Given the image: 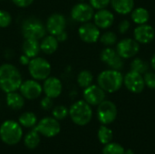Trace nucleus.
Here are the masks:
<instances>
[{
	"mask_svg": "<svg viewBox=\"0 0 155 154\" xmlns=\"http://www.w3.org/2000/svg\"><path fill=\"white\" fill-rule=\"evenodd\" d=\"M55 37L57 38L58 42H64V41H65V40L67 39V37H68V34H67L66 31H64V32L60 33L59 34H57Z\"/></svg>",
	"mask_w": 155,
	"mask_h": 154,
	"instance_id": "obj_40",
	"label": "nucleus"
},
{
	"mask_svg": "<svg viewBox=\"0 0 155 154\" xmlns=\"http://www.w3.org/2000/svg\"><path fill=\"white\" fill-rule=\"evenodd\" d=\"M150 18L149 12L143 7H138L132 13V19L137 25H143L148 22Z\"/></svg>",
	"mask_w": 155,
	"mask_h": 154,
	"instance_id": "obj_26",
	"label": "nucleus"
},
{
	"mask_svg": "<svg viewBox=\"0 0 155 154\" xmlns=\"http://www.w3.org/2000/svg\"><path fill=\"white\" fill-rule=\"evenodd\" d=\"M134 39L139 44H148L151 43L155 37V30L153 26L143 24L139 25L134 32Z\"/></svg>",
	"mask_w": 155,
	"mask_h": 154,
	"instance_id": "obj_18",
	"label": "nucleus"
},
{
	"mask_svg": "<svg viewBox=\"0 0 155 154\" xmlns=\"http://www.w3.org/2000/svg\"><path fill=\"white\" fill-rule=\"evenodd\" d=\"M78 35L82 41L87 44L96 43L100 38V29L94 23L86 22L80 25L78 28Z\"/></svg>",
	"mask_w": 155,
	"mask_h": 154,
	"instance_id": "obj_13",
	"label": "nucleus"
},
{
	"mask_svg": "<svg viewBox=\"0 0 155 154\" xmlns=\"http://www.w3.org/2000/svg\"><path fill=\"white\" fill-rule=\"evenodd\" d=\"M97 119L103 125L113 123L117 117L116 105L111 101H103L97 107Z\"/></svg>",
	"mask_w": 155,
	"mask_h": 154,
	"instance_id": "obj_8",
	"label": "nucleus"
},
{
	"mask_svg": "<svg viewBox=\"0 0 155 154\" xmlns=\"http://www.w3.org/2000/svg\"><path fill=\"white\" fill-rule=\"evenodd\" d=\"M41 135L46 138H52L59 134L61 131V125L59 121L52 117H45L41 119L34 128Z\"/></svg>",
	"mask_w": 155,
	"mask_h": 154,
	"instance_id": "obj_7",
	"label": "nucleus"
},
{
	"mask_svg": "<svg viewBox=\"0 0 155 154\" xmlns=\"http://www.w3.org/2000/svg\"><path fill=\"white\" fill-rule=\"evenodd\" d=\"M30 60H31L30 57H28L27 55H25V54H23L19 57V64H22V65H24V66H27L28 64H29V62H30Z\"/></svg>",
	"mask_w": 155,
	"mask_h": 154,
	"instance_id": "obj_39",
	"label": "nucleus"
},
{
	"mask_svg": "<svg viewBox=\"0 0 155 154\" xmlns=\"http://www.w3.org/2000/svg\"><path fill=\"white\" fill-rule=\"evenodd\" d=\"M12 3L19 8H26L30 6L35 0H11Z\"/></svg>",
	"mask_w": 155,
	"mask_h": 154,
	"instance_id": "obj_37",
	"label": "nucleus"
},
{
	"mask_svg": "<svg viewBox=\"0 0 155 154\" xmlns=\"http://www.w3.org/2000/svg\"><path fill=\"white\" fill-rule=\"evenodd\" d=\"M21 33L25 39L31 38L41 40L46 35L45 25L37 17L30 16L25 18L21 25Z\"/></svg>",
	"mask_w": 155,
	"mask_h": 154,
	"instance_id": "obj_5",
	"label": "nucleus"
},
{
	"mask_svg": "<svg viewBox=\"0 0 155 154\" xmlns=\"http://www.w3.org/2000/svg\"><path fill=\"white\" fill-rule=\"evenodd\" d=\"M89 1H90V5L93 6V8L96 9V10L105 8L111 3V0H89Z\"/></svg>",
	"mask_w": 155,
	"mask_h": 154,
	"instance_id": "obj_35",
	"label": "nucleus"
},
{
	"mask_svg": "<svg viewBox=\"0 0 155 154\" xmlns=\"http://www.w3.org/2000/svg\"><path fill=\"white\" fill-rule=\"evenodd\" d=\"M124 154H134V152L133 150L129 149V150H127V151H124Z\"/></svg>",
	"mask_w": 155,
	"mask_h": 154,
	"instance_id": "obj_42",
	"label": "nucleus"
},
{
	"mask_svg": "<svg viewBox=\"0 0 155 154\" xmlns=\"http://www.w3.org/2000/svg\"><path fill=\"white\" fill-rule=\"evenodd\" d=\"M93 18L94 23L99 29L109 28L114 21V16L113 13L105 8L97 10V12L94 13Z\"/></svg>",
	"mask_w": 155,
	"mask_h": 154,
	"instance_id": "obj_19",
	"label": "nucleus"
},
{
	"mask_svg": "<svg viewBox=\"0 0 155 154\" xmlns=\"http://www.w3.org/2000/svg\"><path fill=\"white\" fill-rule=\"evenodd\" d=\"M113 8L122 15L129 14L134 7V0H111Z\"/></svg>",
	"mask_w": 155,
	"mask_h": 154,
	"instance_id": "obj_23",
	"label": "nucleus"
},
{
	"mask_svg": "<svg viewBox=\"0 0 155 154\" xmlns=\"http://www.w3.org/2000/svg\"><path fill=\"white\" fill-rule=\"evenodd\" d=\"M113 135H114L113 131L110 128H108L106 125H102L99 128L98 133H97L98 140L104 145H105L113 141Z\"/></svg>",
	"mask_w": 155,
	"mask_h": 154,
	"instance_id": "obj_28",
	"label": "nucleus"
},
{
	"mask_svg": "<svg viewBox=\"0 0 155 154\" xmlns=\"http://www.w3.org/2000/svg\"><path fill=\"white\" fill-rule=\"evenodd\" d=\"M40 142H41L40 133L35 129L28 132L24 137V144L29 150L35 149L39 145Z\"/></svg>",
	"mask_w": 155,
	"mask_h": 154,
	"instance_id": "obj_24",
	"label": "nucleus"
},
{
	"mask_svg": "<svg viewBox=\"0 0 155 154\" xmlns=\"http://www.w3.org/2000/svg\"><path fill=\"white\" fill-rule=\"evenodd\" d=\"M43 93L45 96H48L52 99H55L59 97L63 92V84L62 81L55 76H49L45 80H44Z\"/></svg>",
	"mask_w": 155,
	"mask_h": 154,
	"instance_id": "obj_17",
	"label": "nucleus"
},
{
	"mask_svg": "<svg viewBox=\"0 0 155 154\" xmlns=\"http://www.w3.org/2000/svg\"><path fill=\"white\" fill-rule=\"evenodd\" d=\"M83 96L84 100L91 106H98L105 100V92L98 84H91L84 88Z\"/></svg>",
	"mask_w": 155,
	"mask_h": 154,
	"instance_id": "obj_14",
	"label": "nucleus"
},
{
	"mask_svg": "<svg viewBox=\"0 0 155 154\" xmlns=\"http://www.w3.org/2000/svg\"><path fill=\"white\" fill-rule=\"evenodd\" d=\"M124 148L116 143H109L103 148V154H124Z\"/></svg>",
	"mask_w": 155,
	"mask_h": 154,
	"instance_id": "obj_30",
	"label": "nucleus"
},
{
	"mask_svg": "<svg viewBox=\"0 0 155 154\" xmlns=\"http://www.w3.org/2000/svg\"><path fill=\"white\" fill-rule=\"evenodd\" d=\"M101 60L105 63L111 69L121 70L124 67V58H122L116 50L112 47L104 48L100 54Z\"/></svg>",
	"mask_w": 155,
	"mask_h": 154,
	"instance_id": "obj_15",
	"label": "nucleus"
},
{
	"mask_svg": "<svg viewBox=\"0 0 155 154\" xmlns=\"http://www.w3.org/2000/svg\"><path fill=\"white\" fill-rule=\"evenodd\" d=\"M124 84L126 88L134 93H139L143 92L145 87L143 75L134 71H130L125 74L124 77Z\"/></svg>",
	"mask_w": 155,
	"mask_h": 154,
	"instance_id": "obj_16",
	"label": "nucleus"
},
{
	"mask_svg": "<svg viewBox=\"0 0 155 154\" xmlns=\"http://www.w3.org/2000/svg\"><path fill=\"white\" fill-rule=\"evenodd\" d=\"M19 93L26 100H35L43 93V86L35 79H27L22 82L19 87Z\"/></svg>",
	"mask_w": 155,
	"mask_h": 154,
	"instance_id": "obj_9",
	"label": "nucleus"
},
{
	"mask_svg": "<svg viewBox=\"0 0 155 154\" xmlns=\"http://www.w3.org/2000/svg\"><path fill=\"white\" fill-rule=\"evenodd\" d=\"M59 47V42L54 35L46 34L40 40V49L45 54H54Z\"/></svg>",
	"mask_w": 155,
	"mask_h": 154,
	"instance_id": "obj_20",
	"label": "nucleus"
},
{
	"mask_svg": "<svg viewBox=\"0 0 155 154\" xmlns=\"http://www.w3.org/2000/svg\"><path fill=\"white\" fill-rule=\"evenodd\" d=\"M25 99L23 97V95L20 93H17V91L8 93L5 96L7 106L14 111L21 110L25 105Z\"/></svg>",
	"mask_w": 155,
	"mask_h": 154,
	"instance_id": "obj_22",
	"label": "nucleus"
},
{
	"mask_svg": "<svg viewBox=\"0 0 155 154\" xmlns=\"http://www.w3.org/2000/svg\"><path fill=\"white\" fill-rule=\"evenodd\" d=\"M23 130L19 123L6 120L0 125V139L7 145H15L22 140Z\"/></svg>",
	"mask_w": 155,
	"mask_h": 154,
	"instance_id": "obj_4",
	"label": "nucleus"
},
{
	"mask_svg": "<svg viewBox=\"0 0 155 154\" xmlns=\"http://www.w3.org/2000/svg\"><path fill=\"white\" fill-rule=\"evenodd\" d=\"M149 70V64L141 58H135L131 63V71H134L141 74H145Z\"/></svg>",
	"mask_w": 155,
	"mask_h": 154,
	"instance_id": "obj_29",
	"label": "nucleus"
},
{
	"mask_svg": "<svg viewBox=\"0 0 155 154\" xmlns=\"http://www.w3.org/2000/svg\"><path fill=\"white\" fill-rule=\"evenodd\" d=\"M45 25L46 32L49 34L56 36L60 33L65 31L66 18L61 13H54L47 17Z\"/></svg>",
	"mask_w": 155,
	"mask_h": 154,
	"instance_id": "obj_11",
	"label": "nucleus"
},
{
	"mask_svg": "<svg viewBox=\"0 0 155 154\" xmlns=\"http://www.w3.org/2000/svg\"><path fill=\"white\" fill-rule=\"evenodd\" d=\"M0 1H4V0H0Z\"/></svg>",
	"mask_w": 155,
	"mask_h": 154,
	"instance_id": "obj_43",
	"label": "nucleus"
},
{
	"mask_svg": "<svg viewBox=\"0 0 155 154\" xmlns=\"http://www.w3.org/2000/svg\"><path fill=\"white\" fill-rule=\"evenodd\" d=\"M27 69L31 77L36 81L45 80L50 76L52 72V66L49 61L40 56L31 58Z\"/></svg>",
	"mask_w": 155,
	"mask_h": 154,
	"instance_id": "obj_6",
	"label": "nucleus"
},
{
	"mask_svg": "<svg viewBox=\"0 0 155 154\" xmlns=\"http://www.w3.org/2000/svg\"><path fill=\"white\" fill-rule=\"evenodd\" d=\"M144 84L150 89H155V73L154 72H146L143 76Z\"/></svg>",
	"mask_w": 155,
	"mask_h": 154,
	"instance_id": "obj_34",
	"label": "nucleus"
},
{
	"mask_svg": "<svg viewBox=\"0 0 155 154\" xmlns=\"http://www.w3.org/2000/svg\"><path fill=\"white\" fill-rule=\"evenodd\" d=\"M18 123L25 128H33L37 123V117L33 112H25L19 116Z\"/></svg>",
	"mask_w": 155,
	"mask_h": 154,
	"instance_id": "obj_25",
	"label": "nucleus"
},
{
	"mask_svg": "<svg viewBox=\"0 0 155 154\" xmlns=\"http://www.w3.org/2000/svg\"><path fill=\"white\" fill-rule=\"evenodd\" d=\"M22 51L23 54L27 55L30 58H34L38 56L41 49H40V42L36 39L26 38L24 40L22 44Z\"/></svg>",
	"mask_w": 155,
	"mask_h": 154,
	"instance_id": "obj_21",
	"label": "nucleus"
},
{
	"mask_svg": "<svg viewBox=\"0 0 155 154\" xmlns=\"http://www.w3.org/2000/svg\"><path fill=\"white\" fill-rule=\"evenodd\" d=\"M140 50V44L135 39L125 38L117 44L116 51L118 54L124 59L134 57Z\"/></svg>",
	"mask_w": 155,
	"mask_h": 154,
	"instance_id": "obj_12",
	"label": "nucleus"
},
{
	"mask_svg": "<svg viewBox=\"0 0 155 154\" xmlns=\"http://www.w3.org/2000/svg\"><path fill=\"white\" fill-rule=\"evenodd\" d=\"M40 106L45 111H50L51 109H53V106H54L53 99L48 96H45L44 98H42L40 102Z\"/></svg>",
	"mask_w": 155,
	"mask_h": 154,
	"instance_id": "obj_36",
	"label": "nucleus"
},
{
	"mask_svg": "<svg viewBox=\"0 0 155 154\" xmlns=\"http://www.w3.org/2000/svg\"><path fill=\"white\" fill-rule=\"evenodd\" d=\"M98 85L106 93L117 92L124 84V76L118 70L109 69L101 72L97 77Z\"/></svg>",
	"mask_w": 155,
	"mask_h": 154,
	"instance_id": "obj_2",
	"label": "nucleus"
},
{
	"mask_svg": "<svg viewBox=\"0 0 155 154\" xmlns=\"http://www.w3.org/2000/svg\"><path fill=\"white\" fill-rule=\"evenodd\" d=\"M69 115V109L64 105H57L52 109V116L58 121L65 119Z\"/></svg>",
	"mask_w": 155,
	"mask_h": 154,
	"instance_id": "obj_32",
	"label": "nucleus"
},
{
	"mask_svg": "<svg viewBox=\"0 0 155 154\" xmlns=\"http://www.w3.org/2000/svg\"><path fill=\"white\" fill-rule=\"evenodd\" d=\"M99 40L104 45H105L106 47H110L116 43L117 35L112 31H107V32L104 33L102 35H100Z\"/></svg>",
	"mask_w": 155,
	"mask_h": 154,
	"instance_id": "obj_31",
	"label": "nucleus"
},
{
	"mask_svg": "<svg viewBox=\"0 0 155 154\" xmlns=\"http://www.w3.org/2000/svg\"><path fill=\"white\" fill-rule=\"evenodd\" d=\"M69 116L74 124L84 126L91 122L93 110L91 105L84 100H79L74 103L69 108Z\"/></svg>",
	"mask_w": 155,
	"mask_h": 154,
	"instance_id": "obj_3",
	"label": "nucleus"
},
{
	"mask_svg": "<svg viewBox=\"0 0 155 154\" xmlns=\"http://www.w3.org/2000/svg\"><path fill=\"white\" fill-rule=\"evenodd\" d=\"M94 9L90 4H86L84 2L78 3L74 5L71 9V17L78 23L84 24L86 22H90V20L94 17Z\"/></svg>",
	"mask_w": 155,
	"mask_h": 154,
	"instance_id": "obj_10",
	"label": "nucleus"
},
{
	"mask_svg": "<svg viewBox=\"0 0 155 154\" xmlns=\"http://www.w3.org/2000/svg\"><path fill=\"white\" fill-rule=\"evenodd\" d=\"M94 81V76L92 74V73L88 70H83L81 71L76 77V82L78 84V85L81 88H86L89 85H91L93 84Z\"/></svg>",
	"mask_w": 155,
	"mask_h": 154,
	"instance_id": "obj_27",
	"label": "nucleus"
},
{
	"mask_svg": "<svg viewBox=\"0 0 155 154\" xmlns=\"http://www.w3.org/2000/svg\"><path fill=\"white\" fill-rule=\"evenodd\" d=\"M22 82V74L16 66L9 63L0 65V89L4 93L18 91Z\"/></svg>",
	"mask_w": 155,
	"mask_h": 154,
	"instance_id": "obj_1",
	"label": "nucleus"
},
{
	"mask_svg": "<svg viewBox=\"0 0 155 154\" xmlns=\"http://www.w3.org/2000/svg\"><path fill=\"white\" fill-rule=\"evenodd\" d=\"M151 65H152V67L153 68V70H155V54H153V56L152 57V60H151Z\"/></svg>",
	"mask_w": 155,
	"mask_h": 154,
	"instance_id": "obj_41",
	"label": "nucleus"
},
{
	"mask_svg": "<svg viewBox=\"0 0 155 154\" xmlns=\"http://www.w3.org/2000/svg\"><path fill=\"white\" fill-rule=\"evenodd\" d=\"M131 26V24L128 20H123L119 25H118V30L121 34H125Z\"/></svg>",
	"mask_w": 155,
	"mask_h": 154,
	"instance_id": "obj_38",
	"label": "nucleus"
},
{
	"mask_svg": "<svg viewBox=\"0 0 155 154\" xmlns=\"http://www.w3.org/2000/svg\"><path fill=\"white\" fill-rule=\"evenodd\" d=\"M13 21V17L9 12L4 9H0V28L8 27Z\"/></svg>",
	"mask_w": 155,
	"mask_h": 154,
	"instance_id": "obj_33",
	"label": "nucleus"
}]
</instances>
